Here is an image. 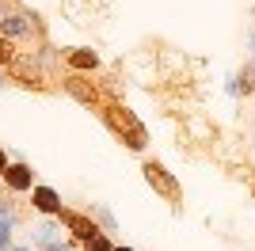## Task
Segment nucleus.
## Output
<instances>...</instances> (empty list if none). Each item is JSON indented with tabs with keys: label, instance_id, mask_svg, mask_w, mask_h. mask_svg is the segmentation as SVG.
Segmentation results:
<instances>
[{
	"label": "nucleus",
	"instance_id": "nucleus-1",
	"mask_svg": "<svg viewBox=\"0 0 255 251\" xmlns=\"http://www.w3.org/2000/svg\"><path fill=\"white\" fill-rule=\"evenodd\" d=\"M103 122L111 126V129H115L122 141H126L129 152H145V145H149V129L137 122V115H133L129 107H122V103L103 107Z\"/></svg>",
	"mask_w": 255,
	"mask_h": 251
},
{
	"label": "nucleus",
	"instance_id": "nucleus-2",
	"mask_svg": "<svg viewBox=\"0 0 255 251\" xmlns=\"http://www.w3.org/2000/svg\"><path fill=\"white\" fill-rule=\"evenodd\" d=\"M141 175H145V183H149V187L156 190V194H160L164 202L179 206V198H183V187H179V179H175V171H168V167L160 164V160H145Z\"/></svg>",
	"mask_w": 255,
	"mask_h": 251
},
{
	"label": "nucleus",
	"instance_id": "nucleus-3",
	"mask_svg": "<svg viewBox=\"0 0 255 251\" xmlns=\"http://www.w3.org/2000/svg\"><path fill=\"white\" fill-rule=\"evenodd\" d=\"M57 221H61V225L73 232L80 244H88L92 236H96V232H103L96 221H92V213H80V209H61V217H57Z\"/></svg>",
	"mask_w": 255,
	"mask_h": 251
},
{
	"label": "nucleus",
	"instance_id": "nucleus-4",
	"mask_svg": "<svg viewBox=\"0 0 255 251\" xmlns=\"http://www.w3.org/2000/svg\"><path fill=\"white\" fill-rule=\"evenodd\" d=\"M34 31H38V15H27V11L0 15V34L4 38H31Z\"/></svg>",
	"mask_w": 255,
	"mask_h": 251
},
{
	"label": "nucleus",
	"instance_id": "nucleus-5",
	"mask_svg": "<svg viewBox=\"0 0 255 251\" xmlns=\"http://www.w3.org/2000/svg\"><path fill=\"white\" fill-rule=\"evenodd\" d=\"M0 183L8 187V194H23V190H34V167H31V164H23V160H11Z\"/></svg>",
	"mask_w": 255,
	"mask_h": 251
},
{
	"label": "nucleus",
	"instance_id": "nucleus-6",
	"mask_svg": "<svg viewBox=\"0 0 255 251\" xmlns=\"http://www.w3.org/2000/svg\"><path fill=\"white\" fill-rule=\"evenodd\" d=\"M31 206L42 213V217H61V194L53 187H42V183H34V190H31Z\"/></svg>",
	"mask_w": 255,
	"mask_h": 251
},
{
	"label": "nucleus",
	"instance_id": "nucleus-7",
	"mask_svg": "<svg viewBox=\"0 0 255 251\" xmlns=\"http://www.w3.org/2000/svg\"><path fill=\"white\" fill-rule=\"evenodd\" d=\"M65 84V92L73 95L76 103H84V107H99V92H96V84L92 80H84V76H69V80H61Z\"/></svg>",
	"mask_w": 255,
	"mask_h": 251
},
{
	"label": "nucleus",
	"instance_id": "nucleus-8",
	"mask_svg": "<svg viewBox=\"0 0 255 251\" xmlns=\"http://www.w3.org/2000/svg\"><path fill=\"white\" fill-rule=\"evenodd\" d=\"M65 65H69L76 76H80V73H96V69H99V53L88 50V46H76V50L65 53Z\"/></svg>",
	"mask_w": 255,
	"mask_h": 251
},
{
	"label": "nucleus",
	"instance_id": "nucleus-9",
	"mask_svg": "<svg viewBox=\"0 0 255 251\" xmlns=\"http://www.w3.org/2000/svg\"><path fill=\"white\" fill-rule=\"evenodd\" d=\"M31 236H34V244H38L42 251H46V248H53V244H61V240H57V225H53V221H38Z\"/></svg>",
	"mask_w": 255,
	"mask_h": 251
},
{
	"label": "nucleus",
	"instance_id": "nucleus-10",
	"mask_svg": "<svg viewBox=\"0 0 255 251\" xmlns=\"http://www.w3.org/2000/svg\"><path fill=\"white\" fill-rule=\"evenodd\" d=\"M236 84H240V95H255V57H248L236 69Z\"/></svg>",
	"mask_w": 255,
	"mask_h": 251
},
{
	"label": "nucleus",
	"instance_id": "nucleus-11",
	"mask_svg": "<svg viewBox=\"0 0 255 251\" xmlns=\"http://www.w3.org/2000/svg\"><path fill=\"white\" fill-rule=\"evenodd\" d=\"M92 221H96V225H99V229L107 232V236H111V232L118 229V221H115V213H111V209H107V206H96V209H92Z\"/></svg>",
	"mask_w": 255,
	"mask_h": 251
},
{
	"label": "nucleus",
	"instance_id": "nucleus-12",
	"mask_svg": "<svg viewBox=\"0 0 255 251\" xmlns=\"http://www.w3.org/2000/svg\"><path fill=\"white\" fill-rule=\"evenodd\" d=\"M84 251H115V240H111L107 232H96V236L84 244Z\"/></svg>",
	"mask_w": 255,
	"mask_h": 251
},
{
	"label": "nucleus",
	"instance_id": "nucleus-13",
	"mask_svg": "<svg viewBox=\"0 0 255 251\" xmlns=\"http://www.w3.org/2000/svg\"><path fill=\"white\" fill-rule=\"evenodd\" d=\"M11 229H15V217H0V251H11Z\"/></svg>",
	"mask_w": 255,
	"mask_h": 251
},
{
	"label": "nucleus",
	"instance_id": "nucleus-14",
	"mask_svg": "<svg viewBox=\"0 0 255 251\" xmlns=\"http://www.w3.org/2000/svg\"><path fill=\"white\" fill-rule=\"evenodd\" d=\"M4 65H15V46H11V38L0 34V69H4Z\"/></svg>",
	"mask_w": 255,
	"mask_h": 251
},
{
	"label": "nucleus",
	"instance_id": "nucleus-15",
	"mask_svg": "<svg viewBox=\"0 0 255 251\" xmlns=\"http://www.w3.org/2000/svg\"><path fill=\"white\" fill-rule=\"evenodd\" d=\"M225 92L233 95V99H240V84H236V73H233V76H225Z\"/></svg>",
	"mask_w": 255,
	"mask_h": 251
},
{
	"label": "nucleus",
	"instance_id": "nucleus-16",
	"mask_svg": "<svg viewBox=\"0 0 255 251\" xmlns=\"http://www.w3.org/2000/svg\"><path fill=\"white\" fill-rule=\"evenodd\" d=\"M0 217H15L11 213V194H0Z\"/></svg>",
	"mask_w": 255,
	"mask_h": 251
},
{
	"label": "nucleus",
	"instance_id": "nucleus-17",
	"mask_svg": "<svg viewBox=\"0 0 255 251\" xmlns=\"http://www.w3.org/2000/svg\"><path fill=\"white\" fill-rule=\"evenodd\" d=\"M248 53L255 57V19H252V27H248Z\"/></svg>",
	"mask_w": 255,
	"mask_h": 251
},
{
	"label": "nucleus",
	"instance_id": "nucleus-18",
	"mask_svg": "<svg viewBox=\"0 0 255 251\" xmlns=\"http://www.w3.org/2000/svg\"><path fill=\"white\" fill-rule=\"evenodd\" d=\"M8 164H11V160H8V152L0 148V179H4V171H8Z\"/></svg>",
	"mask_w": 255,
	"mask_h": 251
},
{
	"label": "nucleus",
	"instance_id": "nucleus-19",
	"mask_svg": "<svg viewBox=\"0 0 255 251\" xmlns=\"http://www.w3.org/2000/svg\"><path fill=\"white\" fill-rule=\"evenodd\" d=\"M46 251H73L69 244H53V248H46Z\"/></svg>",
	"mask_w": 255,
	"mask_h": 251
},
{
	"label": "nucleus",
	"instance_id": "nucleus-20",
	"mask_svg": "<svg viewBox=\"0 0 255 251\" xmlns=\"http://www.w3.org/2000/svg\"><path fill=\"white\" fill-rule=\"evenodd\" d=\"M115 251H137V248H129V244H115Z\"/></svg>",
	"mask_w": 255,
	"mask_h": 251
},
{
	"label": "nucleus",
	"instance_id": "nucleus-21",
	"mask_svg": "<svg viewBox=\"0 0 255 251\" xmlns=\"http://www.w3.org/2000/svg\"><path fill=\"white\" fill-rule=\"evenodd\" d=\"M0 88H8V76H4V73H0Z\"/></svg>",
	"mask_w": 255,
	"mask_h": 251
},
{
	"label": "nucleus",
	"instance_id": "nucleus-22",
	"mask_svg": "<svg viewBox=\"0 0 255 251\" xmlns=\"http://www.w3.org/2000/svg\"><path fill=\"white\" fill-rule=\"evenodd\" d=\"M11 251H34V248H11Z\"/></svg>",
	"mask_w": 255,
	"mask_h": 251
}]
</instances>
